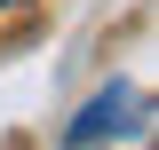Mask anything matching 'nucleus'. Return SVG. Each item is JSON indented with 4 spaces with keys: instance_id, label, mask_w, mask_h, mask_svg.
I'll return each instance as SVG.
<instances>
[{
    "instance_id": "nucleus-1",
    "label": "nucleus",
    "mask_w": 159,
    "mask_h": 150,
    "mask_svg": "<svg viewBox=\"0 0 159 150\" xmlns=\"http://www.w3.org/2000/svg\"><path fill=\"white\" fill-rule=\"evenodd\" d=\"M143 127H151V95L135 79H111V87H96L80 103V119L64 127V142L72 150H103V142H135Z\"/></svg>"
}]
</instances>
